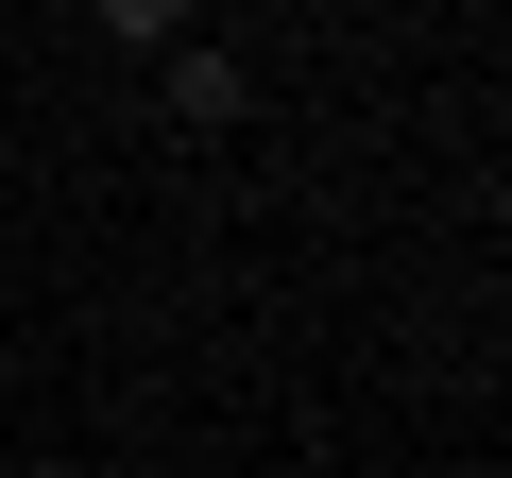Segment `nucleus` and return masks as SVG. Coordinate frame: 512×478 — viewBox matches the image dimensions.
I'll use <instances>...</instances> for the list:
<instances>
[{
    "instance_id": "nucleus-1",
    "label": "nucleus",
    "mask_w": 512,
    "mask_h": 478,
    "mask_svg": "<svg viewBox=\"0 0 512 478\" xmlns=\"http://www.w3.org/2000/svg\"><path fill=\"white\" fill-rule=\"evenodd\" d=\"M154 103H171L188 137H239V120H256V69L205 52V35H171V52H154Z\"/></svg>"
},
{
    "instance_id": "nucleus-2",
    "label": "nucleus",
    "mask_w": 512,
    "mask_h": 478,
    "mask_svg": "<svg viewBox=\"0 0 512 478\" xmlns=\"http://www.w3.org/2000/svg\"><path fill=\"white\" fill-rule=\"evenodd\" d=\"M86 18H103V35H120V52H137V69H154V52H171V35H188V0H86Z\"/></svg>"
}]
</instances>
